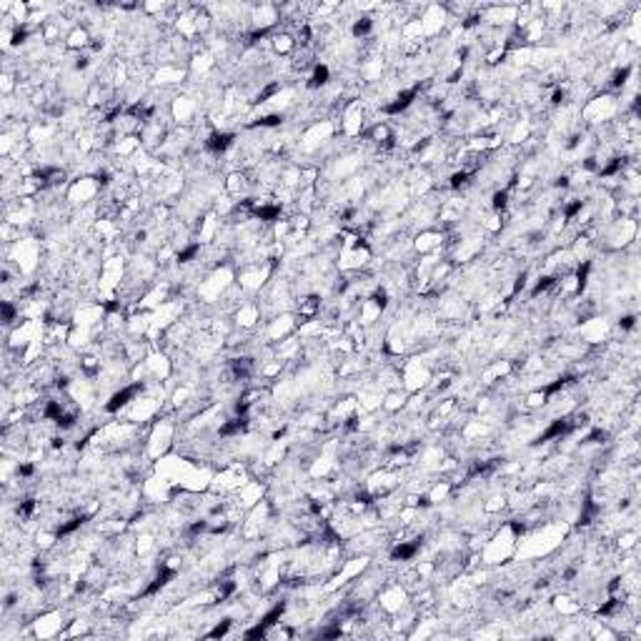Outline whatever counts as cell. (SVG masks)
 Here are the masks:
<instances>
[{
	"mask_svg": "<svg viewBox=\"0 0 641 641\" xmlns=\"http://www.w3.org/2000/svg\"><path fill=\"white\" fill-rule=\"evenodd\" d=\"M141 391V383H136V386H128V388H123V391H118L116 396L105 404V411L108 413H116V411H120V408L125 406V404H130L133 401V396Z\"/></svg>",
	"mask_w": 641,
	"mask_h": 641,
	"instance_id": "6da1fadb",
	"label": "cell"
},
{
	"mask_svg": "<svg viewBox=\"0 0 641 641\" xmlns=\"http://www.w3.org/2000/svg\"><path fill=\"white\" fill-rule=\"evenodd\" d=\"M233 146V133H213L208 141H205V148L213 150V153H223L226 148Z\"/></svg>",
	"mask_w": 641,
	"mask_h": 641,
	"instance_id": "7a4b0ae2",
	"label": "cell"
},
{
	"mask_svg": "<svg viewBox=\"0 0 641 641\" xmlns=\"http://www.w3.org/2000/svg\"><path fill=\"white\" fill-rule=\"evenodd\" d=\"M413 98H416V88H413V90H404V93H401L393 103H388L383 111H386V113H401V111H406L408 105L413 103Z\"/></svg>",
	"mask_w": 641,
	"mask_h": 641,
	"instance_id": "3957f363",
	"label": "cell"
},
{
	"mask_svg": "<svg viewBox=\"0 0 641 641\" xmlns=\"http://www.w3.org/2000/svg\"><path fill=\"white\" fill-rule=\"evenodd\" d=\"M418 551V544H406V541H401L393 551H391V558L393 561H411L413 556Z\"/></svg>",
	"mask_w": 641,
	"mask_h": 641,
	"instance_id": "277c9868",
	"label": "cell"
},
{
	"mask_svg": "<svg viewBox=\"0 0 641 641\" xmlns=\"http://www.w3.org/2000/svg\"><path fill=\"white\" fill-rule=\"evenodd\" d=\"M328 83V68L326 65H316V70H313V78H311V88H320Z\"/></svg>",
	"mask_w": 641,
	"mask_h": 641,
	"instance_id": "5b68a950",
	"label": "cell"
},
{
	"mask_svg": "<svg viewBox=\"0 0 641 641\" xmlns=\"http://www.w3.org/2000/svg\"><path fill=\"white\" fill-rule=\"evenodd\" d=\"M198 251H201V246H198V243H193L191 248H185L183 253H178V261H180V263H188L191 258H193V256H196V253H198Z\"/></svg>",
	"mask_w": 641,
	"mask_h": 641,
	"instance_id": "8992f818",
	"label": "cell"
},
{
	"mask_svg": "<svg viewBox=\"0 0 641 641\" xmlns=\"http://www.w3.org/2000/svg\"><path fill=\"white\" fill-rule=\"evenodd\" d=\"M368 30H371V20L363 18V20H358V23L353 25V35H366Z\"/></svg>",
	"mask_w": 641,
	"mask_h": 641,
	"instance_id": "52a82bcc",
	"label": "cell"
},
{
	"mask_svg": "<svg viewBox=\"0 0 641 641\" xmlns=\"http://www.w3.org/2000/svg\"><path fill=\"white\" fill-rule=\"evenodd\" d=\"M629 73H631V70H629V68H624V70H619V73H616V75H613L611 86H616V88H619V86H624V83H626V78H629Z\"/></svg>",
	"mask_w": 641,
	"mask_h": 641,
	"instance_id": "ba28073f",
	"label": "cell"
},
{
	"mask_svg": "<svg viewBox=\"0 0 641 641\" xmlns=\"http://www.w3.org/2000/svg\"><path fill=\"white\" fill-rule=\"evenodd\" d=\"M506 203H509V193L506 191H501V193H496L494 196V208L498 210V208H506Z\"/></svg>",
	"mask_w": 641,
	"mask_h": 641,
	"instance_id": "9c48e42d",
	"label": "cell"
}]
</instances>
